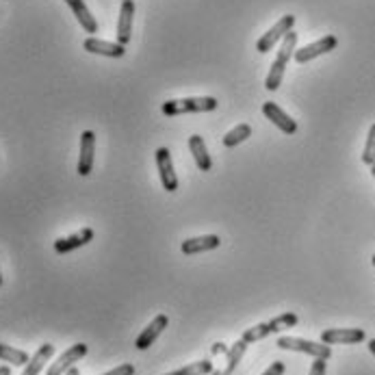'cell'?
<instances>
[{
  "label": "cell",
  "mask_w": 375,
  "mask_h": 375,
  "mask_svg": "<svg viewBox=\"0 0 375 375\" xmlns=\"http://www.w3.org/2000/svg\"><path fill=\"white\" fill-rule=\"evenodd\" d=\"M189 150L193 152V159H195V165L200 167L202 171H208L213 167V161H211V154L206 150V143L200 135H191L189 137Z\"/></svg>",
  "instance_id": "d6986e66"
},
{
  "label": "cell",
  "mask_w": 375,
  "mask_h": 375,
  "mask_svg": "<svg viewBox=\"0 0 375 375\" xmlns=\"http://www.w3.org/2000/svg\"><path fill=\"white\" fill-rule=\"evenodd\" d=\"M213 373V362L211 360H197V362H189L187 367L178 369V371H171L165 375H208Z\"/></svg>",
  "instance_id": "603a6c76"
},
{
  "label": "cell",
  "mask_w": 375,
  "mask_h": 375,
  "mask_svg": "<svg viewBox=\"0 0 375 375\" xmlns=\"http://www.w3.org/2000/svg\"><path fill=\"white\" fill-rule=\"evenodd\" d=\"M217 108V100L215 98H181V100H167L163 102L161 111L167 118L174 115H183V113H208Z\"/></svg>",
  "instance_id": "7a4b0ae2"
},
{
  "label": "cell",
  "mask_w": 375,
  "mask_h": 375,
  "mask_svg": "<svg viewBox=\"0 0 375 375\" xmlns=\"http://www.w3.org/2000/svg\"><path fill=\"white\" fill-rule=\"evenodd\" d=\"M0 375H11V369L9 367H0Z\"/></svg>",
  "instance_id": "f1b7e54d"
},
{
  "label": "cell",
  "mask_w": 375,
  "mask_h": 375,
  "mask_svg": "<svg viewBox=\"0 0 375 375\" xmlns=\"http://www.w3.org/2000/svg\"><path fill=\"white\" fill-rule=\"evenodd\" d=\"M65 3H68V7L72 9V13L80 22V27L85 29V33H98V22L90 13V9H87L85 0H65Z\"/></svg>",
  "instance_id": "e0dca14e"
},
{
  "label": "cell",
  "mask_w": 375,
  "mask_h": 375,
  "mask_svg": "<svg viewBox=\"0 0 375 375\" xmlns=\"http://www.w3.org/2000/svg\"><path fill=\"white\" fill-rule=\"evenodd\" d=\"M222 351H226V347H222L217 343V347H213V354H222Z\"/></svg>",
  "instance_id": "83f0119b"
},
{
  "label": "cell",
  "mask_w": 375,
  "mask_h": 375,
  "mask_svg": "<svg viewBox=\"0 0 375 375\" xmlns=\"http://www.w3.org/2000/svg\"><path fill=\"white\" fill-rule=\"evenodd\" d=\"M325 362L327 360H323V358H315V362L311 367V375H325V369H327Z\"/></svg>",
  "instance_id": "484cf974"
},
{
  "label": "cell",
  "mask_w": 375,
  "mask_h": 375,
  "mask_svg": "<svg viewBox=\"0 0 375 375\" xmlns=\"http://www.w3.org/2000/svg\"><path fill=\"white\" fill-rule=\"evenodd\" d=\"M85 356H87V345H85V343H76V345H72L68 351H63L57 362H52V365L48 367L46 375H65V373H68V371L74 367V362L83 360Z\"/></svg>",
  "instance_id": "ba28073f"
},
{
  "label": "cell",
  "mask_w": 375,
  "mask_h": 375,
  "mask_svg": "<svg viewBox=\"0 0 375 375\" xmlns=\"http://www.w3.org/2000/svg\"><path fill=\"white\" fill-rule=\"evenodd\" d=\"M122 3H124V0H122Z\"/></svg>",
  "instance_id": "e575fe53"
},
{
  "label": "cell",
  "mask_w": 375,
  "mask_h": 375,
  "mask_svg": "<svg viewBox=\"0 0 375 375\" xmlns=\"http://www.w3.org/2000/svg\"><path fill=\"white\" fill-rule=\"evenodd\" d=\"M262 113H264V118H267V120H271L284 132V135H295V132H297V122L289 113H284L276 102H264L262 104Z\"/></svg>",
  "instance_id": "30bf717a"
},
{
  "label": "cell",
  "mask_w": 375,
  "mask_h": 375,
  "mask_svg": "<svg viewBox=\"0 0 375 375\" xmlns=\"http://www.w3.org/2000/svg\"><path fill=\"white\" fill-rule=\"evenodd\" d=\"M367 339L365 330L360 327H332V330H323L321 332V343L325 345H356Z\"/></svg>",
  "instance_id": "8992f818"
},
{
  "label": "cell",
  "mask_w": 375,
  "mask_h": 375,
  "mask_svg": "<svg viewBox=\"0 0 375 375\" xmlns=\"http://www.w3.org/2000/svg\"><path fill=\"white\" fill-rule=\"evenodd\" d=\"M284 371H286V367H284V362H280V360H276V362H271V367L264 371L262 375H284Z\"/></svg>",
  "instance_id": "4316f807"
},
{
  "label": "cell",
  "mask_w": 375,
  "mask_h": 375,
  "mask_svg": "<svg viewBox=\"0 0 375 375\" xmlns=\"http://www.w3.org/2000/svg\"><path fill=\"white\" fill-rule=\"evenodd\" d=\"M222 246L217 234H204V236H193L183 241V252L185 254H200V252H211Z\"/></svg>",
  "instance_id": "2e32d148"
},
{
  "label": "cell",
  "mask_w": 375,
  "mask_h": 375,
  "mask_svg": "<svg viewBox=\"0 0 375 375\" xmlns=\"http://www.w3.org/2000/svg\"><path fill=\"white\" fill-rule=\"evenodd\" d=\"M248 345H250V343H246L243 339H239V341L232 345V349L228 351V365H226V369L217 371V373H213V375H232V373L236 371V367H239L241 358L246 356V349H248Z\"/></svg>",
  "instance_id": "ffe728a7"
},
{
  "label": "cell",
  "mask_w": 375,
  "mask_h": 375,
  "mask_svg": "<svg viewBox=\"0 0 375 375\" xmlns=\"http://www.w3.org/2000/svg\"><path fill=\"white\" fill-rule=\"evenodd\" d=\"M371 174H373V178H375V161H373V165H371Z\"/></svg>",
  "instance_id": "1f68e13d"
},
{
  "label": "cell",
  "mask_w": 375,
  "mask_h": 375,
  "mask_svg": "<svg viewBox=\"0 0 375 375\" xmlns=\"http://www.w3.org/2000/svg\"><path fill=\"white\" fill-rule=\"evenodd\" d=\"M373 161H375V124L369 128L367 143H365V150H362V163L373 165Z\"/></svg>",
  "instance_id": "cb8c5ba5"
},
{
  "label": "cell",
  "mask_w": 375,
  "mask_h": 375,
  "mask_svg": "<svg viewBox=\"0 0 375 375\" xmlns=\"http://www.w3.org/2000/svg\"><path fill=\"white\" fill-rule=\"evenodd\" d=\"M297 315L295 313H284V315H278L276 319L267 321V323H258L250 330H246L243 332V339L246 343H256V341H262V339H267L269 334H276L280 332V330H286V327H293L297 325Z\"/></svg>",
  "instance_id": "3957f363"
},
{
  "label": "cell",
  "mask_w": 375,
  "mask_h": 375,
  "mask_svg": "<svg viewBox=\"0 0 375 375\" xmlns=\"http://www.w3.org/2000/svg\"><path fill=\"white\" fill-rule=\"evenodd\" d=\"M167 323H169V319H167V315H159V317H154V321L143 330V332L137 337V341H135V347L137 349H148L150 345H154V341H157L159 337H161V332L167 327Z\"/></svg>",
  "instance_id": "9a60e30c"
},
{
  "label": "cell",
  "mask_w": 375,
  "mask_h": 375,
  "mask_svg": "<svg viewBox=\"0 0 375 375\" xmlns=\"http://www.w3.org/2000/svg\"><path fill=\"white\" fill-rule=\"evenodd\" d=\"M83 48L92 55H102V57H111V59H122L126 55L122 43L104 41V39H98V37H87L83 41Z\"/></svg>",
  "instance_id": "8fae6325"
},
{
  "label": "cell",
  "mask_w": 375,
  "mask_h": 375,
  "mask_svg": "<svg viewBox=\"0 0 375 375\" xmlns=\"http://www.w3.org/2000/svg\"><path fill=\"white\" fill-rule=\"evenodd\" d=\"M0 360H5L13 367H27L29 365V354L27 351H22V349H15L11 345H5V343H0Z\"/></svg>",
  "instance_id": "44dd1931"
},
{
  "label": "cell",
  "mask_w": 375,
  "mask_h": 375,
  "mask_svg": "<svg viewBox=\"0 0 375 375\" xmlns=\"http://www.w3.org/2000/svg\"><path fill=\"white\" fill-rule=\"evenodd\" d=\"M132 17H135V3L132 0H124L120 7V20H118V43L126 46L132 37Z\"/></svg>",
  "instance_id": "4fadbf2b"
},
{
  "label": "cell",
  "mask_w": 375,
  "mask_h": 375,
  "mask_svg": "<svg viewBox=\"0 0 375 375\" xmlns=\"http://www.w3.org/2000/svg\"><path fill=\"white\" fill-rule=\"evenodd\" d=\"M293 27H295V15H282V17L276 22V24L258 39L256 50H258V52H269L280 39L286 37V33L293 31Z\"/></svg>",
  "instance_id": "5b68a950"
},
{
  "label": "cell",
  "mask_w": 375,
  "mask_h": 375,
  "mask_svg": "<svg viewBox=\"0 0 375 375\" xmlns=\"http://www.w3.org/2000/svg\"><path fill=\"white\" fill-rule=\"evenodd\" d=\"M369 349H371V354L375 356V339H371V341H369Z\"/></svg>",
  "instance_id": "f546056e"
},
{
  "label": "cell",
  "mask_w": 375,
  "mask_h": 375,
  "mask_svg": "<svg viewBox=\"0 0 375 375\" xmlns=\"http://www.w3.org/2000/svg\"><path fill=\"white\" fill-rule=\"evenodd\" d=\"M157 167H159V174H161V183H163V189L174 193L178 189V178H176V171H174V163H171V152L167 148H159L157 150Z\"/></svg>",
  "instance_id": "9c48e42d"
},
{
  "label": "cell",
  "mask_w": 375,
  "mask_h": 375,
  "mask_svg": "<svg viewBox=\"0 0 375 375\" xmlns=\"http://www.w3.org/2000/svg\"><path fill=\"white\" fill-rule=\"evenodd\" d=\"M276 345L280 349H286V351H302V354H308L313 358H323L327 360L332 356V349L325 343H313V341H306V339H297V337H280L276 341Z\"/></svg>",
  "instance_id": "277c9868"
},
{
  "label": "cell",
  "mask_w": 375,
  "mask_h": 375,
  "mask_svg": "<svg viewBox=\"0 0 375 375\" xmlns=\"http://www.w3.org/2000/svg\"><path fill=\"white\" fill-rule=\"evenodd\" d=\"M295 46H297V33H293V31L286 33V37L282 39V46L278 50V57L271 63V70H269L267 78H264V87H267L269 92H276L278 87L282 85L286 63H289V59L295 55Z\"/></svg>",
  "instance_id": "6da1fadb"
},
{
  "label": "cell",
  "mask_w": 375,
  "mask_h": 375,
  "mask_svg": "<svg viewBox=\"0 0 375 375\" xmlns=\"http://www.w3.org/2000/svg\"><path fill=\"white\" fill-rule=\"evenodd\" d=\"M250 135H252V126H250V124H239V126H234L230 132H226L224 146H226V148H234V146H239L241 141H246Z\"/></svg>",
  "instance_id": "7402d4cb"
},
{
  "label": "cell",
  "mask_w": 375,
  "mask_h": 375,
  "mask_svg": "<svg viewBox=\"0 0 375 375\" xmlns=\"http://www.w3.org/2000/svg\"><path fill=\"white\" fill-rule=\"evenodd\" d=\"M94 239V230L92 228H83L80 232L72 234V236H65V239H57L55 241V252L57 254H68L74 252L83 246H87L90 241Z\"/></svg>",
  "instance_id": "5bb4252c"
},
{
  "label": "cell",
  "mask_w": 375,
  "mask_h": 375,
  "mask_svg": "<svg viewBox=\"0 0 375 375\" xmlns=\"http://www.w3.org/2000/svg\"><path fill=\"white\" fill-rule=\"evenodd\" d=\"M52 354H55V345L43 343V345L35 351V356L29 360V365H27L24 371H22V375H39V373L43 371V367H46V362H50Z\"/></svg>",
  "instance_id": "ac0fdd59"
},
{
  "label": "cell",
  "mask_w": 375,
  "mask_h": 375,
  "mask_svg": "<svg viewBox=\"0 0 375 375\" xmlns=\"http://www.w3.org/2000/svg\"><path fill=\"white\" fill-rule=\"evenodd\" d=\"M371 262H373V267H375V254H373V258H371Z\"/></svg>",
  "instance_id": "d6a6232c"
},
{
  "label": "cell",
  "mask_w": 375,
  "mask_h": 375,
  "mask_svg": "<svg viewBox=\"0 0 375 375\" xmlns=\"http://www.w3.org/2000/svg\"><path fill=\"white\" fill-rule=\"evenodd\" d=\"M94 150H96V135L92 130H85L80 135V157H78V174L90 176L94 167Z\"/></svg>",
  "instance_id": "7c38bea8"
},
{
  "label": "cell",
  "mask_w": 375,
  "mask_h": 375,
  "mask_svg": "<svg viewBox=\"0 0 375 375\" xmlns=\"http://www.w3.org/2000/svg\"><path fill=\"white\" fill-rule=\"evenodd\" d=\"M337 46H339V39H337L334 35H325V37L317 39L315 43H308V46L295 50L293 59H295L297 63H308V61H313V59H317V57H321V55L332 52Z\"/></svg>",
  "instance_id": "52a82bcc"
},
{
  "label": "cell",
  "mask_w": 375,
  "mask_h": 375,
  "mask_svg": "<svg viewBox=\"0 0 375 375\" xmlns=\"http://www.w3.org/2000/svg\"><path fill=\"white\" fill-rule=\"evenodd\" d=\"M102 375H135V367L132 365H120V367H115V369H111V371H106V373H102Z\"/></svg>",
  "instance_id": "d4e9b609"
},
{
  "label": "cell",
  "mask_w": 375,
  "mask_h": 375,
  "mask_svg": "<svg viewBox=\"0 0 375 375\" xmlns=\"http://www.w3.org/2000/svg\"><path fill=\"white\" fill-rule=\"evenodd\" d=\"M65 375H80V371H78L76 367H72V369H70L68 373H65Z\"/></svg>",
  "instance_id": "4dcf8cb0"
},
{
  "label": "cell",
  "mask_w": 375,
  "mask_h": 375,
  "mask_svg": "<svg viewBox=\"0 0 375 375\" xmlns=\"http://www.w3.org/2000/svg\"><path fill=\"white\" fill-rule=\"evenodd\" d=\"M0 284H3V274H0Z\"/></svg>",
  "instance_id": "836d02e7"
}]
</instances>
